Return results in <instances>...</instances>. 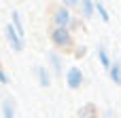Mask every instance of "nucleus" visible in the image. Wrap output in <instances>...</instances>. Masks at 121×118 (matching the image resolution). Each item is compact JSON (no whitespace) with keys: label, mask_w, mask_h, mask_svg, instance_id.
I'll list each match as a JSON object with an SVG mask.
<instances>
[{"label":"nucleus","mask_w":121,"mask_h":118,"mask_svg":"<svg viewBox=\"0 0 121 118\" xmlns=\"http://www.w3.org/2000/svg\"><path fill=\"white\" fill-rule=\"evenodd\" d=\"M51 42H53L55 46H62V49L70 46V44H72V34H70V30H68V27H53V32H51Z\"/></svg>","instance_id":"nucleus-1"},{"label":"nucleus","mask_w":121,"mask_h":118,"mask_svg":"<svg viewBox=\"0 0 121 118\" xmlns=\"http://www.w3.org/2000/svg\"><path fill=\"white\" fill-rule=\"evenodd\" d=\"M4 32H6V40H9V44H11V49L19 53V51L23 49V38L19 36V32L13 27V23H6Z\"/></svg>","instance_id":"nucleus-2"},{"label":"nucleus","mask_w":121,"mask_h":118,"mask_svg":"<svg viewBox=\"0 0 121 118\" xmlns=\"http://www.w3.org/2000/svg\"><path fill=\"white\" fill-rule=\"evenodd\" d=\"M70 21H72V17H70V11H68L66 6H62V8L55 11V15H53V23H55V27H68Z\"/></svg>","instance_id":"nucleus-3"},{"label":"nucleus","mask_w":121,"mask_h":118,"mask_svg":"<svg viewBox=\"0 0 121 118\" xmlns=\"http://www.w3.org/2000/svg\"><path fill=\"white\" fill-rule=\"evenodd\" d=\"M66 82H68L70 89H79L81 82H83V72H81L79 68H70V70L66 72Z\"/></svg>","instance_id":"nucleus-4"},{"label":"nucleus","mask_w":121,"mask_h":118,"mask_svg":"<svg viewBox=\"0 0 121 118\" xmlns=\"http://www.w3.org/2000/svg\"><path fill=\"white\" fill-rule=\"evenodd\" d=\"M2 116L4 118H15V101L9 99V97L2 101Z\"/></svg>","instance_id":"nucleus-5"},{"label":"nucleus","mask_w":121,"mask_h":118,"mask_svg":"<svg viewBox=\"0 0 121 118\" xmlns=\"http://www.w3.org/2000/svg\"><path fill=\"white\" fill-rule=\"evenodd\" d=\"M34 72H36V78H38V84L40 87H49L51 84V76H49V72L45 68H36Z\"/></svg>","instance_id":"nucleus-6"},{"label":"nucleus","mask_w":121,"mask_h":118,"mask_svg":"<svg viewBox=\"0 0 121 118\" xmlns=\"http://www.w3.org/2000/svg\"><path fill=\"white\" fill-rule=\"evenodd\" d=\"M13 27L19 32V36L21 38H26V30H23V23H21V15H19V11H13Z\"/></svg>","instance_id":"nucleus-7"},{"label":"nucleus","mask_w":121,"mask_h":118,"mask_svg":"<svg viewBox=\"0 0 121 118\" xmlns=\"http://www.w3.org/2000/svg\"><path fill=\"white\" fill-rule=\"evenodd\" d=\"M79 118H96V106L94 103H87L79 110Z\"/></svg>","instance_id":"nucleus-8"},{"label":"nucleus","mask_w":121,"mask_h":118,"mask_svg":"<svg viewBox=\"0 0 121 118\" xmlns=\"http://www.w3.org/2000/svg\"><path fill=\"white\" fill-rule=\"evenodd\" d=\"M108 74H111V78H113V82H117V84H121V63H119V61H115V63L111 65V70H108Z\"/></svg>","instance_id":"nucleus-9"},{"label":"nucleus","mask_w":121,"mask_h":118,"mask_svg":"<svg viewBox=\"0 0 121 118\" xmlns=\"http://www.w3.org/2000/svg\"><path fill=\"white\" fill-rule=\"evenodd\" d=\"M94 11H96V2H91V0H83V2H81V13H83V17H89Z\"/></svg>","instance_id":"nucleus-10"},{"label":"nucleus","mask_w":121,"mask_h":118,"mask_svg":"<svg viewBox=\"0 0 121 118\" xmlns=\"http://www.w3.org/2000/svg\"><path fill=\"white\" fill-rule=\"evenodd\" d=\"M98 59H100V63H102L104 68H108V70H111V57H108V53H106V49H104V46H100V49H98Z\"/></svg>","instance_id":"nucleus-11"},{"label":"nucleus","mask_w":121,"mask_h":118,"mask_svg":"<svg viewBox=\"0 0 121 118\" xmlns=\"http://www.w3.org/2000/svg\"><path fill=\"white\" fill-rule=\"evenodd\" d=\"M49 63L53 65V70H55L57 74H62V59H60L57 53H49Z\"/></svg>","instance_id":"nucleus-12"},{"label":"nucleus","mask_w":121,"mask_h":118,"mask_svg":"<svg viewBox=\"0 0 121 118\" xmlns=\"http://www.w3.org/2000/svg\"><path fill=\"white\" fill-rule=\"evenodd\" d=\"M96 11H98V15L102 17V21H108L111 17H108V13H106V8H104V4L102 2H96Z\"/></svg>","instance_id":"nucleus-13"},{"label":"nucleus","mask_w":121,"mask_h":118,"mask_svg":"<svg viewBox=\"0 0 121 118\" xmlns=\"http://www.w3.org/2000/svg\"><path fill=\"white\" fill-rule=\"evenodd\" d=\"M0 82H2V84H6V82H9V76L4 74V70H2V65H0Z\"/></svg>","instance_id":"nucleus-14"},{"label":"nucleus","mask_w":121,"mask_h":118,"mask_svg":"<svg viewBox=\"0 0 121 118\" xmlns=\"http://www.w3.org/2000/svg\"><path fill=\"white\" fill-rule=\"evenodd\" d=\"M104 118H117V114H115L113 110H106V112H104Z\"/></svg>","instance_id":"nucleus-15"}]
</instances>
